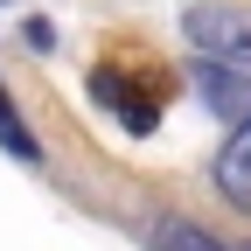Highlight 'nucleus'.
<instances>
[{
	"label": "nucleus",
	"instance_id": "f257e3e1",
	"mask_svg": "<svg viewBox=\"0 0 251 251\" xmlns=\"http://www.w3.org/2000/svg\"><path fill=\"white\" fill-rule=\"evenodd\" d=\"M181 28H188V42L202 49V63L251 77V7H230V0H202V7H188V14H181Z\"/></svg>",
	"mask_w": 251,
	"mask_h": 251
},
{
	"label": "nucleus",
	"instance_id": "f03ea898",
	"mask_svg": "<svg viewBox=\"0 0 251 251\" xmlns=\"http://www.w3.org/2000/svg\"><path fill=\"white\" fill-rule=\"evenodd\" d=\"M209 175H216V196L251 216V119L230 126V140L216 147V168H209Z\"/></svg>",
	"mask_w": 251,
	"mask_h": 251
},
{
	"label": "nucleus",
	"instance_id": "7ed1b4c3",
	"mask_svg": "<svg viewBox=\"0 0 251 251\" xmlns=\"http://www.w3.org/2000/svg\"><path fill=\"white\" fill-rule=\"evenodd\" d=\"M202 98L216 105V112H230V126L237 119H251V77H237V70H216V63H202Z\"/></svg>",
	"mask_w": 251,
	"mask_h": 251
},
{
	"label": "nucleus",
	"instance_id": "20e7f679",
	"mask_svg": "<svg viewBox=\"0 0 251 251\" xmlns=\"http://www.w3.org/2000/svg\"><path fill=\"white\" fill-rule=\"evenodd\" d=\"M153 251H244V244L209 237L202 224H188V216H161V224H153Z\"/></svg>",
	"mask_w": 251,
	"mask_h": 251
},
{
	"label": "nucleus",
	"instance_id": "39448f33",
	"mask_svg": "<svg viewBox=\"0 0 251 251\" xmlns=\"http://www.w3.org/2000/svg\"><path fill=\"white\" fill-rule=\"evenodd\" d=\"M0 147L14 153V161H42V147H35V133H28V119L14 112V98H7V84H0Z\"/></svg>",
	"mask_w": 251,
	"mask_h": 251
},
{
	"label": "nucleus",
	"instance_id": "423d86ee",
	"mask_svg": "<svg viewBox=\"0 0 251 251\" xmlns=\"http://www.w3.org/2000/svg\"><path fill=\"white\" fill-rule=\"evenodd\" d=\"M244 251H251V244H244Z\"/></svg>",
	"mask_w": 251,
	"mask_h": 251
}]
</instances>
